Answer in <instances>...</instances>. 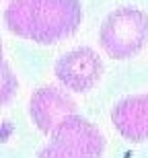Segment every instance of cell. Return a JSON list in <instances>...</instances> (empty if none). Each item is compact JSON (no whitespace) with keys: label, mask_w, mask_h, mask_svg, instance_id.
I'll return each instance as SVG.
<instances>
[{"label":"cell","mask_w":148,"mask_h":158,"mask_svg":"<svg viewBox=\"0 0 148 158\" xmlns=\"http://www.w3.org/2000/svg\"><path fill=\"white\" fill-rule=\"evenodd\" d=\"M111 121L119 134L130 142L148 140V94L121 99L111 111Z\"/></svg>","instance_id":"8992f818"},{"label":"cell","mask_w":148,"mask_h":158,"mask_svg":"<svg viewBox=\"0 0 148 158\" xmlns=\"http://www.w3.org/2000/svg\"><path fill=\"white\" fill-rule=\"evenodd\" d=\"M56 78L74 93H87L103 76V62L91 47H78L64 53L56 62Z\"/></svg>","instance_id":"277c9868"},{"label":"cell","mask_w":148,"mask_h":158,"mask_svg":"<svg viewBox=\"0 0 148 158\" xmlns=\"http://www.w3.org/2000/svg\"><path fill=\"white\" fill-rule=\"evenodd\" d=\"M4 23L17 37L49 45L76 33L82 6L78 0H11Z\"/></svg>","instance_id":"6da1fadb"},{"label":"cell","mask_w":148,"mask_h":158,"mask_svg":"<svg viewBox=\"0 0 148 158\" xmlns=\"http://www.w3.org/2000/svg\"><path fill=\"white\" fill-rule=\"evenodd\" d=\"M31 119L43 134H52L68 115L76 113L74 101L56 86H43L33 93L29 101Z\"/></svg>","instance_id":"5b68a950"},{"label":"cell","mask_w":148,"mask_h":158,"mask_svg":"<svg viewBox=\"0 0 148 158\" xmlns=\"http://www.w3.org/2000/svg\"><path fill=\"white\" fill-rule=\"evenodd\" d=\"M17 88H19L17 76L12 74V70L4 62H0V107L6 105V103L15 97Z\"/></svg>","instance_id":"52a82bcc"},{"label":"cell","mask_w":148,"mask_h":158,"mask_svg":"<svg viewBox=\"0 0 148 158\" xmlns=\"http://www.w3.org/2000/svg\"><path fill=\"white\" fill-rule=\"evenodd\" d=\"M52 142L39 152V158H99L105 150V138L89 121L72 113L58 123Z\"/></svg>","instance_id":"3957f363"},{"label":"cell","mask_w":148,"mask_h":158,"mask_svg":"<svg viewBox=\"0 0 148 158\" xmlns=\"http://www.w3.org/2000/svg\"><path fill=\"white\" fill-rule=\"evenodd\" d=\"M0 62H4V60H2V43H0Z\"/></svg>","instance_id":"ba28073f"},{"label":"cell","mask_w":148,"mask_h":158,"mask_svg":"<svg viewBox=\"0 0 148 158\" xmlns=\"http://www.w3.org/2000/svg\"><path fill=\"white\" fill-rule=\"evenodd\" d=\"M148 41V15L140 8L124 6L113 10L103 21L99 43L113 60H128L136 56Z\"/></svg>","instance_id":"7a4b0ae2"}]
</instances>
